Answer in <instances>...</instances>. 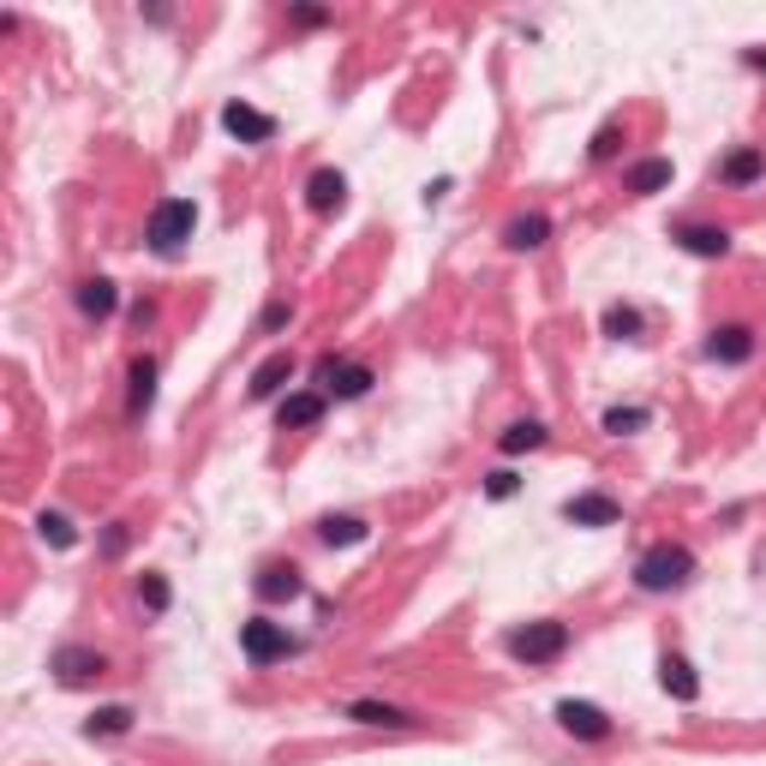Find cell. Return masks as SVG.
Masks as SVG:
<instances>
[{"mask_svg": "<svg viewBox=\"0 0 766 766\" xmlns=\"http://www.w3.org/2000/svg\"><path fill=\"white\" fill-rule=\"evenodd\" d=\"M689 574H695V551L676 545V539H659V545H646V551H641L635 587H641V593H676Z\"/></svg>", "mask_w": 766, "mask_h": 766, "instance_id": "cell-1", "label": "cell"}, {"mask_svg": "<svg viewBox=\"0 0 766 766\" xmlns=\"http://www.w3.org/2000/svg\"><path fill=\"white\" fill-rule=\"evenodd\" d=\"M509 653L521 659V665H557V659L569 653V623L539 617V623H527V629H515V635H509Z\"/></svg>", "mask_w": 766, "mask_h": 766, "instance_id": "cell-2", "label": "cell"}, {"mask_svg": "<svg viewBox=\"0 0 766 766\" xmlns=\"http://www.w3.org/2000/svg\"><path fill=\"white\" fill-rule=\"evenodd\" d=\"M192 228H198V204L192 198H162L151 210V222H144V240L156 246V252H180L192 240Z\"/></svg>", "mask_w": 766, "mask_h": 766, "instance_id": "cell-3", "label": "cell"}, {"mask_svg": "<svg viewBox=\"0 0 766 766\" xmlns=\"http://www.w3.org/2000/svg\"><path fill=\"white\" fill-rule=\"evenodd\" d=\"M240 653L252 659V665H276V659L300 653V641H293L282 623H270V617H252V623H240Z\"/></svg>", "mask_w": 766, "mask_h": 766, "instance_id": "cell-4", "label": "cell"}, {"mask_svg": "<svg viewBox=\"0 0 766 766\" xmlns=\"http://www.w3.org/2000/svg\"><path fill=\"white\" fill-rule=\"evenodd\" d=\"M318 383H323V395H335V402H360V395L372 390V365H353V360L323 353V360H318Z\"/></svg>", "mask_w": 766, "mask_h": 766, "instance_id": "cell-5", "label": "cell"}, {"mask_svg": "<svg viewBox=\"0 0 766 766\" xmlns=\"http://www.w3.org/2000/svg\"><path fill=\"white\" fill-rule=\"evenodd\" d=\"M557 725H563L569 736H581V743H605L611 736L605 706H593V701H557Z\"/></svg>", "mask_w": 766, "mask_h": 766, "instance_id": "cell-6", "label": "cell"}, {"mask_svg": "<svg viewBox=\"0 0 766 766\" xmlns=\"http://www.w3.org/2000/svg\"><path fill=\"white\" fill-rule=\"evenodd\" d=\"M222 132H228V138H240V144H270L276 138V121L263 108H252V102L234 96L228 108H222Z\"/></svg>", "mask_w": 766, "mask_h": 766, "instance_id": "cell-7", "label": "cell"}, {"mask_svg": "<svg viewBox=\"0 0 766 766\" xmlns=\"http://www.w3.org/2000/svg\"><path fill=\"white\" fill-rule=\"evenodd\" d=\"M706 360L748 365V360H755V330H748V323H718V330L706 335Z\"/></svg>", "mask_w": 766, "mask_h": 766, "instance_id": "cell-8", "label": "cell"}, {"mask_svg": "<svg viewBox=\"0 0 766 766\" xmlns=\"http://www.w3.org/2000/svg\"><path fill=\"white\" fill-rule=\"evenodd\" d=\"M563 515H569L574 527H617V521H623L617 497H605V491H574L569 504H563Z\"/></svg>", "mask_w": 766, "mask_h": 766, "instance_id": "cell-9", "label": "cell"}, {"mask_svg": "<svg viewBox=\"0 0 766 766\" xmlns=\"http://www.w3.org/2000/svg\"><path fill=\"white\" fill-rule=\"evenodd\" d=\"M689 258H725L731 252V228H713V222H683L671 234Z\"/></svg>", "mask_w": 766, "mask_h": 766, "instance_id": "cell-10", "label": "cell"}, {"mask_svg": "<svg viewBox=\"0 0 766 766\" xmlns=\"http://www.w3.org/2000/svg\"><path fill=\"white\" fill-rule=\"evenodd\" d=\"M760 174H766V151H760V144H743V151H731L725 162H718V180L736 186V192H743V186H755Z\"/></svg>", "mask_w": 766, "mask_h": 766, "instance_id": "cell-11", "label": "cell"}, {"mask_svg": "<svg viewBox=\"0 0 766 766\" xmlns=\"http://www.w3.org/2000/svg\"><path fill=\"white\" fill-rule=\"evenodd\" d=\"M54 671H61V683H91V676L108 671V659H102L96 646H61V653H54Z\"/></svg>", "mask_w": 766, "mask_h": 766, "instance_id": "cell-12", "label": "cell"}, {"mask_svg": "<svg viewBox=\"0 0 766 766\" xmlns=\"http://www.w3.org/2000/svg\"><path fill=\"white\" fill-rule=\"evenodd\" d=\"M545 240H551V216H545V210H527V216H515V222L504 228L509 252H539Z\"/></svg>", "mask_w": 766, "mask_h": 766, "instance_id": "cell-13", "label": "cell"}, {"mask_svg": "<svg viewBox=\"0 0 766 766\" xmlns=\"http://www.w3.org/2000/svg\"><path fill=\"white\" fill-rule=\"evenodd\" d=\"M348 718L353 725H377V731H407L414 713L407 706H390V701H348Z\"/></svg>", "mask_w": 766, "mask_h": 766, "instance_id": "cell-14", "label": "cell"}, {"mask_svg": "<svg viewBox=\"0 0 766 766\" xmlns=\"http://www.w3.org/2000/svg\"><path fill=\"white\" fill-rule=\"evenodd\" d=\"M659 689L676 695V701H695L701 695V676H695V665H689L683 653H665V659H659Z\"/></svg>", "mask_w": 766, "mask_h": 766, "instance_id": "cell-15", "label": "cell"}, {"mask_svg": "<svg viewBox=\"0 0 766 766\" xmlns=\"http://www.w3.org/2000/svg\"><path fill=\"white\" fill-rule=\"evenodd\" d=\"M306 204H312L318 216H330V210H342L348 204V180L335 168H318L312 180H306Z\"/></svg>", "mask_w": 766, "mask_h": 766, "instance_id": "cell-16", "label": "cell"}, {"mask_svg": "<svg viewBox=\"0 0 766 766\" xmlns=\"http://www.w3.org/2000/svg\"><path fill=\"white\" fill-rule=\"evenodd\" d=\"M300 593H306V581H300V569H293V563H270V569H258V599L282 605V599H300Z\"/></svg>", "mask_w": 766, "mask_h": 766, "instance_id": "cell-17", "label": "cell"}, {"mask_svg": "<svg viewBox=\"0 0 766 766\" xmlns=\"http://www.w3.org/2000/svg\"><path fill=\"white\" fill-rule=\"evenodd\" d=\"M288 377H293V353H270V360L252 372V390L246 395H252V402H270V395H282Z\"/></svg>", "mask_w": 766, "mask_h": 766, "instance_id": "cell-18", "label": "cell"}, {"mask_svg": "<svg viewBox=\"0 0 766 766\" xmlns=\"http://www.w3.org/2000/svg\"><path fill=\"white\" fill-rule=\"evenodd\" d=\"M276 420H282V432H300V425H318V420H323V390H300V395H288V402L276 407Z\"/></svg>", "mask_w": 766, "mask_h": 766, "instance_id": "cell-19", "label": "cell"}, {"mask_svg": "<svg viewBox=\"0 0 766 766\" xmlns=\"http://www.w3.org/2000/svg\"><path fill=\"white\" fill-rule=\"evenodd\" d=\"M114 306H121V293H114L108 276H91V282H79V312L84 318H114Z\"/></svg>", "mask_w": 766, "mask_h": 766, "instance_id": "cell-20", "label": "cell"}, {"mask_svg": "<svg viewBox=\"0 0 766 766\" xmlns=\"http://www.w3.org/2000/svg\"><path fill=\"white\" fill-rule=\"evenodd\" d=\"M671 162L665 156H646V162H635V168H629V192H641V198H653V192H665L671 186Z\"/></svg>", "mask_w": 766, "mask_h": 766, "instance_id": "cell-21", "label": "cell"}, {"mask_svg": "<svg viewBox=\"0 0 766 766\" xmlns=\"http://www.w3.org/2000/svg\"><path fill=\"white\" fill-rule=\"evenodd\" d=\"M365 534H372V527H365L360 515H323V521H318V539L323 545H360Z\"/></svg>", "mask_w": 766, "mask_h": 766, "instance_id": "cell-22", "label": "cell"}, {"mask_svg": "<svg viewBox=\"0 0 766 766\" xmlns=\"http://www.w3.org/2000/svg\"><path fill=\"white\" fill-rule=\"evenodd\" d=\"M37 534H42V545H54V551H72V545H79V527H72L61 509H42L37 515Z\"/></svg>", "mask_w": 766, "mask_h": 766, "instance_id": "cell-23", "label": "cell"}, {"mask_svg": "<svg viewBox=\"0 0 766 766\" xmlns=\"http://www.w3.org/2000/svg\"><path fill=\"white\" fill-rule=\"evenodd\" d=\"M151 402H156V360H138V365H132V420H138V414H151Z\"/></svg>", "mask_w": 766, "mask_h": 766, "instance_id": "cell-24", "label": "cell"}, {"mask_svg": "<svg viewBox=\"0 0 766 766\" xmlns=\"http://www.w3.org/2000/svg\"><path fill=\"white\" fill-rule=\"evenodd\" d=\"M539 444H545V425L539 420H515L509 432L497 437V449H504V455H521V449H539Z\"/></svg>", "mask_w": 766, "mask_h": 766, "instance_id": "cell-25", "label": "cell"}, {"mask_svg": "<svg viewBox=\"0 0 766 766\" xmlns=\"http://www.w3.org/2000/svg\"><path fill=\"white\" fill-rule=\"evenodd\" d=\"M84 731H91V736H126L132 731V706H96Z\"/></svg>", "mask_w": 766, "mask_h": 766, "instance_id": "cell-26", "label": "cell"}, {"mask_svg": "<svg viewBox=\"0 0 766 766\" xmlns=\"http://www.w3.org/2000/svg\"><path fill=\"white\" fill-rule=\"evenodd\" d=\"M605 335L635 342V335H641V312H635V306H605Z\"/></svg>", "mask_w": 766, "mask_h": 766, "instance_id": "cell-27", "label": "cell"}, {"mask_svg": "<svg viewBox=\"0 0 766 766\" xmlns=\"http://www.w3.org/2000/svg\"><path fill=\"white\" fill-rule=\"evenodd\" d=\"M138 599H144V611H151V617H162V611L174 605V587L162 581V574H144V581H138Z\"/></svg>", "mask_w": 766, "mask_h": 766, "instance_id": "cell-28", "label": "cell"}, {"mask_svg": "<svg viewBox=\"0 0 766 766\" xmlns=\"http://www.w3.org/2000/svg\"><path fill=\"white\" fill-rule=\"evenodd\" d=\"M646 420H653L646 407H611V414H605V432H611V437H629V432H641Z\"/></svg>", "mask_w": 766, "mask_h": 766, "instance_id": "cell-29", "label": "cell"}, {"mask_svg": "<svg viewBox=\"0 0 766 766\" xmlns=\"http://www.w3.org/2000/svg\"><path fill=\"white\" fill-rule=\"evenodd\" d=\"M515 485H521V479H515L509 467H497V474H485V497H497V504H504V497H515Z\"/></svg>", "mask_w": 766, "mask_h": 766, "instance_id": "cell-30", "label": "cell"}, {"mask_svg": "<svg viewBox=\"0 0 766 766\" xmlns=\"http://www.w3.org/2000/svg\"><path fill=\"white\" fill-rule=\"evenodd\" d=\"M288 323H293V306H288V300H276V306H270V312H263V335H276V330H288Z\"/></svg>", "mask_w": 766, "mask_h": 766, "instance_id": "cell-31", "label": "cell"}, {"mask_svg": "<svg viewBox=\"0 0 766 766\" xmlns=\"http://www.w3.org/2000/svg\"><path fill=\"white\" fill-rule=\"evenodd\" d=\"M293 24H300V31H318V24H330V12L323 7H293Z\"/></svg>", "mask_w": 766, "mask_h": 766, "instance_id": "cell-32", "label": "cell"}, {"mask_svg": "<svg viewBox=\"0 0 766 766\" xmlns=\"http://www.w3.org/2000/svg\"><path fill=\"white\" fill-rule=\"evenodd\" d=\"M617 156V126H599V138H593V162H611Z\"/></svg>", "mask_w": 766, "mask_h": 766, "instance_id": "cell-33", "label": "cell"}, {"mask_svg": "<svg viewBox=\"0 0 766 766\" xmlns=\"http://www.w3.org/2000/svg\"><path fill=\"white\" fill-rule=\"evenodd\" d=\"M102 551H108V557H121V551H126V527H108V539H102Z\"/></svg>", "mask_w": 766, "mask_h": 766, "instance_id": "cell-34", "label": "cell"}]
</instances>
